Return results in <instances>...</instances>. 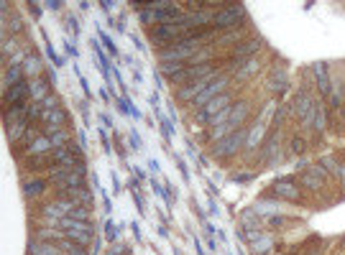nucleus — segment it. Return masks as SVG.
I'll list each match as a JSON object with an SVG mask.
<instances>
[{
    "label": "nucleus",
    "mask_w": 345,
    "mask_h": 255,
    "mask_svg": "<svg viewBox=\"0 0 345 255\" xmlns=\"http://www.w3.org/2000/svg\"><path fill=\"white\" fill-rule=\"evenodd\" d=\"M148 36H151V41H153L156 46L166 49V46H171V44H179V41L190 39V29H187L184 23L153 26V29H148Z\"/></svg>",
    "instance_id": "nucleus-1"
},
{
    "label": "nucleus",
    "mask_w": 345,
    "mask_h": 255,
    "mask_svg": "<svg viewBox=\"0 0 345 255\" xmlns=\"http://www.w3.org/2000/svg\"><path fill=\"white\" fill-rule=\"evenodd\" d=\"M243 18H246V8L241 3H230V6H223L213 16V26L218 31H223V29H238L243 23Z\"/></svg>",
    "instance_id": "nucleus-2"
},
{
    "label": "nucleus",
    "mask_w": 345,
    "mask_h": 255,
    "mask_svg": "<svg viewBox=\"0 0 345 255\" xmlns=\"http://www.w3.org/2000/svg\"><path fill=\"white\" fill-rule=\"evenodd\" d=\"M49 181L62 189H72V186H82L85 184V168L74 166V168H51L49 171Z\"/></svg>",
    "instance_id": "nucleus-3"
},
{
    "label": "nucleus",
    "mask_w": 345,
    "mask_h": 255,
    "mask_svg": "<svg viewBox=\"0 0 345 255\" xmlns=\"http://www.w3.org/2000/svg\"><path fill=\"white\" fill-rule=\"evenodd\" d=\"M261 49V39H246V41H241L238 46H233L230 49V67H241L243 62H248V59H253V54Z\"/></svg>",
    "instance_id": "nucleus-4"
},
{
    "label": "nucleus",
    "mask_w": 345,
    "mask_h": 255,
    "mask_svg": "<svg viewBox=\"0 0 345 255\" xmlns=\"http://www.w3.org/2000/svg\"><path fill=\"white\" fill-rule=\"evenodd\" d=\"M210 74H215V67L213 64H202V67H184L182 72H177L174 77H171V82L174 84H192V82H197V79H205V77H210Z\"/></svg>",
    "instance_id": "nucleus-5"
},
{
    "label": "nucleus",
    "mask_w": 345,
    "mask_h": 255,
    "mask_svg": "<svg viewBox=\"0 0 345 255\" xmlns=\"http://www.w3.org/2000/svg\"><path fill=\"white\" fill-rule=\"evenodd\" d=\"M243 140H246V130L241 128V130L230 133L228 138L218 140V143L213 146V153H215L218 158H223V156H233V153H238V148L243 146Z\"/></svg>",
    "instance_id": "nucleus-6"
},
{
    "label": "nucleus",
    "mask_w": 345,
    "mask_h": 255,
    "mask_svg": "<svg viewBox=\"0 0 345 255\" xmlns=\"http://www.w3.org/2000/svg\"><path fill=\"white\" fill-rule=\"evenodd\" d=\"M228 107H230V95H220V97L210 100V102L197 112V123H210L215 115H220V112L228 110Z\"/></svg>",
    "instance_id": "nucleus-7"
},
{
    "label": "nucleus",
    "mask_w": 345,
    "mask_h": 255,
    "mask_svg": "<svg viewBox=\"0 0 345 255\" xmlns=\"http://www.w3.org/2000/svg\"><path fill=\"white\" fill-rule=\"evenodd\" d=\"M271 194L279 196V199H286V202H299L302 199V189L291 181V179H281L271 186Z\"/></svg>",
    "instance_id": "nucleus-8"
},
{
    "label": "nucleus",
    "mask_w": 345,
    "mask_h": 255,
    "mask_svg": "<svg viewBox=\"0 0 345 255\" xmlns=\"http://www.w3.org/2000/svg\"><path fill=\"white\" fill-rule=\"evenodd\" d=\"M31 95V84L23 79V82H18V84H13V87H8L6 90V95H3V102H6V107H11V105H21V102H26V97Z\"/></svg>",
    "instance_id": "nucleus-9"
},
{
    "label": "nucleus",
    "mask_w": 345,
    "mask_h": 255,
    "mask_svg": "<svg viewBox=\"0 0 345 255\" xmlns=\"http://www.w3.org/2000/svg\"><path fill=\"white\" fill-rule=\"evenodd\" d=\"M213 82V74L210 77H205V79H197V82H192V84H187V87H182L179 92H177V97L182 100V102H195L205 90H207V84Z\"/></svg>",
    "instance_id": "nucleus-10"
},
{
    "label": "nucleus",
    "mask_w": 345,
    "mask_h": 255,
    "mask_svg": "<svg viewBox=\"0 0 345 255\" xmlns=\"http://www.w3.org/2000/svg\"><path fill=\"white\" fill-rule=\"evenodd\" d=\"M325 166H312L309 171H304L302 174V184H304V189H309V191H320L322 186H325Z\"/></svg>",
    "instance_id": "nucleus-11"
},
{
    "label": "nucleus",
    "mask_w": 345,
    "mask_h": 255,
    "mask_svg": "<svg viewBox=\"0 0 345 255\" xmlns=\"http://www.w3.org/2000/svg\"><path fill=\"white\" fill-rule=\"evenodd\" d=\"M62 199H69L74 202V207H90L92 204V194L85 189V186H72V189H62L59 191Z\"/></svg>",
    "instance_id": "nucleus-12"
},
{
    "label": "nucleus",
    "mask_w": 345,
    "mask_h": 255,
    "mask_svg": "<svg viewBox=\"0 0 345 255\" xmlns=\"http://www.w3.org/2000/svg\"><path fill=\"white\" fill-rule=\"evenodd\" d=\"M225 84H228V79H225V77H223V79H215V82H210V84H207V90H205V92H202V95H200V97L195 100V105L200 107L202 102L207 105L210 100H215V97H220V92L225 90Z\"/></svg>",
    "instance_id": "nucleus-13"
},
{
    "label": "nucleus",
    "mask_w": 345,
    "mask_h": 255,
    "mask_svg": "<svg viewBox=\"0 0 345 255\" xmlns=\"http://www.w3.org/2000/svg\"><path fill=\"white\" fill-rule=\"evenodd\" d=\"M39 138H41V135H39V128H36V125H31V128H29V130H26L16 143H13V151H16V153H18V151H23V153H26V151H29Z\"/></svg>",
    "instance_id": "nucleus-14"
},
{
    "label": "nucleus",
    "mask_w": 345,
    "mask_h": 255,
    "mask_svg": "<svg viewBox=\"0 0 345 255\" xmlns=\"http://www.w3.org/2000/svg\"><path fill=\"white\" fill-rule=\"evenodd\" d=\"M29 84H31V97H34L36 102H44L46 95H49V82H46L44 77H39V79H31Z\"/></svg>",
    "instance_id": "nucleus-15"
},
{
    "label": "nucleus",
    "mask_w": 345,
    "mask_h": 255,
    "mask_svg": "<svg viewBox=\"0 0 345 255\" xmlns=\"http://www.w3.org/2000/svg\"><path fill=\"white\" fill-rule=\"evenodd\" d=\"M44 123H46V128H59V125L67 123V112H64L62 107L49 110V112H44Z\"/></svg>",
    "instance_id": "nucleus-16"
},
{
    "label": "nucleus",
    "mask_w": 345,
    "mask_h": 255,
    "mask_svg": "<svg viewBox=\"0 0 345 255\" xmlns=\"http://www.w3.org/2000/svg\"><path fill=\"white\" fill-rule=\"evenodd\" d=\"M44 191H46V184H44L41 179H34V181H26V184H23L26 199H36V196H41Z\"/></svg>",
    "instance_id": "nucleus-17"
},
{
    "label": "nucleus",
    "mask_w": 345,
    "mask_h": 255,
    "mask_svg": "<svg viewBox=\"0 0 345 255\" xmlns=\"http://www.w3.org/2000/svg\"><path fill=\"white\" fill-rule=\"evenodd\" d=\"M23 74H29V77H34V79H39V77H41V62H39V56H36V54H29V56H26Z\"/></svg>",
    "instance_id": "nucleus-18"
},
{
    "label": "nucleus",
    "mask_w": 345,
    "mask_h": 255,
    "mask_svg": "<svg viewBox=\"0 0 345 255\" xmlns=\"http://www.w3.org/2000/svg\"><path fill=\"white\" fill-rule=\"evenodd\" d=\"M49 151H54V148H51V138H49V135H41V138L26 151V156H41V153H49Z\"/></svg>",
    "instance_id": "nucleus-19"
},
{
    "label": "nucleus",
    "mask_w": 345,
    "mask_h": 255,
    "mask_svg": "<svg viewBox=\"0 0 345 255\" xmlns=\"http://www.w3.org/2000/svg\"><path fill=\"white\" fill-rule=\"evenodd\" d=\"M271 247H274V240H271V237H266V235H261L258 240H253V242H251V250H253V255L269 252Z\"/></svg>",
    "instance_id": "nucleus-20"
},
{
    "label": "nucleus",
    "mask_w": 345,
    "mask_h": 255,
    "mask_svg": "<svg viewBox=\"0 0 345 255\" xmlns=\"http://www.w3.org/2000/svg\"><path fill=\"white\" fill-rule=\"evenodd\" d=\"M29 128H31V125H29V120H21V123L8 125V138H11V143H16V138H21Z\"/></svg>",
    "instance_id": "nucleus-21"
},
{
    "label": "nucleus",
    "mask_w": 345,
    "mask_h": 255,
    "mask_svg": "<svg viewBox=\"0 0 345 255\" xmlns=\"http://www.w3.org/2000/svg\"><path fill=\"white\" fill-rule=\"evenodd\" d=\"M317 87H320V92H322V95H327V92H330V79H327V69H325L322 64H317Z\"/></svg>",
    "instance_id": "nucleus-22"
},
{
    "label": "nucleus",
    "mask_w": 345,
    "mask_h": 255,
    "mask_svg": "<svg viewBox=\"0 0 345 255\" xmlns=\"http://www.w3.org/2000/svg\"><path fill=\"white\" fill-rule=\"evenodd\" d=\"M69 217H74V219H85V222H87V219H90V207H74Z\"/></svg>",
    "instance_id": "nucleus-23"
},
{
    "label": "nucleus",
    "mask_w": 345,
    "mask_h": 255,
    "mask_svg": "<svg viewBox=\"0 0 345 255\" xmlns=\"http://www.w3.org/2000/svg\"><path fill=\"white\" fill-rule=\"evenodd\" d=\"M41 107H44V112H49V110H57V107H59V100H57L54 95H49V97L41 102Z\"/></svg>",
    "instance_id": "nucleus-24"
},
{
    "label": "nucleus",
    "mask_w": 345,
    "mask_h": 255,
    "mask_svg": "<svg viewBox=\"0 0 345 255\" xmlns=\"http://www.w3.org/2000/svg\"><path fill=\"white\" fill-rule=\"evenodd\" d=\"M304 151H307L304 138H294V140H291V153H304Z\"/></svg>",
    "instance_id": "nucleus-25"
},
{
    "label": "nucleus",
    "mask_w": 345,
    "mask_h": 255,
    "mask_svg": "<svg viewBox=\"0 0 345 255\" xmlns=\"http://www.w3.org/2000/svg\"><path fill=\"white\" fill-rule=\"evenodd\" d=\"M105 255H130V252H128V250H125L123 245H113V247H110V250H108Z\"/></svg>",
    "instance_id": "nucleus-26"
},
{
    "label": "nucleus",
    "mask_w": 345,
    "mask_h": 255,
    "mask_svg": "<svg viewBox=\"0 0 345 255\" xmlns=\"http://www.w3.org/2000/svg\"><path fill=\"white\" fill-rule=\"evenodd\" d=\"M269 224L279 227V224H284V217H269Z\"/></svg>",
    "instance_id": "nucleus-27"
},
{
    "label": "nucleus",
    "mask_w": 345,
    "mask_h": 255,
    "mask_svg": "<svg viewBox=\"0 0 345 255\" xmlns=\"http://www.w3.org/2000/svg\"><path fill=\"white\" fill-rule=\"evenodd\" d=\"M337 171H340V176H342V181H345V166H337Z\"/></svg>",
    "instance_id": "nucleus-28"
},
{
    "label": "nucleus",
    "mask_w": 345,
    "mask_h": 255,
    "mask_svg": "<svg viewBox=\"0 0 345 255\" xmlns=\"http://www.w3.org/2000/svg\"><path fill=\"white\" fill-rule=\"evenodd\" d=\"M29 255H39V252H31V250H29Z\"/></svg>",
    "instance_id": "nucleus-29"
}]
</instances>
